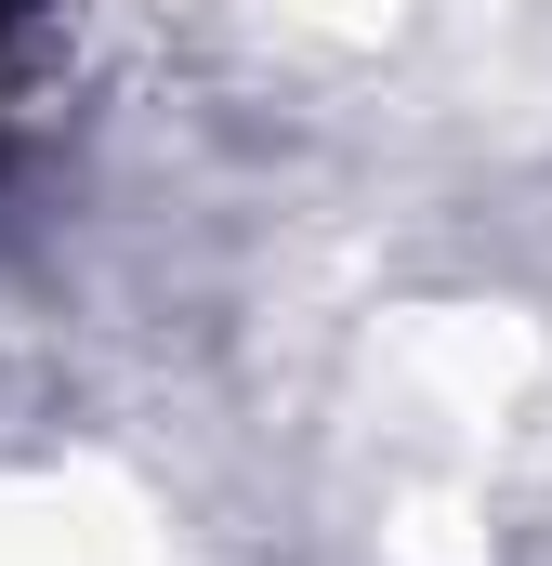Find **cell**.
Instances as JSON below:
<instances>
[{
	"label": "cell",
	"instance_id": "obj_1",
	"mask_svg": "<svg viewBox=\"0 0 552 566\" xmlns=\"http://www.w3.org/2000/svg\"><path fill=\"white\" fill-rule=\"evenodd\" d=\"M13 13H26V0H0V40H13Z\"/></svg>",
	"mask_w": 552,
	"mask_h": 566
}]
</instances>
